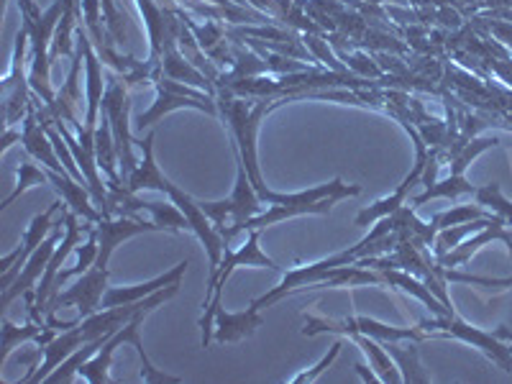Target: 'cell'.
<instances>
[{
    "label": "cell",
    "mask_w": 512,
    "mask_h": 384,
    "mask_svg": "<svg viewBox=\"0 0 512 384\" xmlns=\"http://www.w3.org/2000/svg\"><path fill=\"white\" fill-rule=\"evenodd\" d=\"M397 241H400V233H397L395 216L382 218V221L374 223V228L369 231V236H364V239H361L356 246H351V249L341 251V254H333L331 259H320V262L308 264V267L287 269L285 277H282V282H280V287H274V290L267 292V295L251 300L249 308L262 310V308H267V305L277 303V300H280V297H285L287 292L300 290V287H305V285H318L320 277H323L326 272H331L333 267L359 264L361 259H367L369 254H384V251L395 249Z\"/></svg>",
    "instance_id": "obj_1"
},
{
    "label": "cell",
    "mask_w": 512,
    "mask_h": 384,
    "mask_svg": "<svg viewBox=\"0 0 512 384\" xmlns=\"http://www.w3.org/2000/svg\"><path fill=\"white\" fill-rule=\"evenodd\" d=\"M67 3L70 0H54L47 11H41L34 0H18V8H21V16H24V24L29 29L31 39V72H29V85L34 90V95H39V100H44V105H54L57 95L52 93V80H49V70H52V39L54 31H57L59 18L67 11Z\"/></svg>",
    "instance_id": "obj_2"
},
{
    "label": "cell",
    "mask_w": 512,
    "mask_h": 384,
    "mask_svg": "<svg viewBox=\"0 0 512 384\" xmlns=\"http://www.w3.org/2000/svg\"><path fill=\"white\" fill-rule=\"evenodd\" d=\"M239 267H269V269H280L274 264V259H269L262 249H259V228L249 231V239L246 244L241 246L239 251H233L231 246H223V256L221 262L216 267L210 269V280H208V290H205V300H203V318H200V331H203V338H200V346L208 349L210 338H213V323H216V313L221 308V292L226 287L228 277Z\"/></svg>",
    "instance_id": "obj_3"
},
{
    "label": "cell",
    "mask_w": 512,
    "mask_h": 384,
    "mask_svg": "<svg viewBox=\"0 0 512 384\" xmlns=\"http://www.w3.org/2000/svg\"><path fill=\"white\" fill-rule=\"evenodd\" d=\"M233 157H236L239 169H236V185H233L231 198L210 200V203L198 200L205 216L213 221L216 231L221 233L223 246L231 244V241L236 239L241 231H246V223L262 213V198H259V192L254 190L249 175H246V167H244V162H241V154H239V146H236V141H233Z\"/></svg>",
    "instance_id": "obj_4"
},
{
    "label": "cell",
    "mask_w": 512,
    "mask_h": 384,
    "mask_svg": "<svg viewBox=\"0 0 512 384\" xmlns=\"http://www.w3.org/2000/svg\"><path fill=\"white\" fill-rule=\"evenodd\" d=\"M356 195H361V187L344 185L341 177H336V180L328 182V185L310 187V190L303 192H287V203L269 205L264 213H259V216L251 218V221L246 223V231H254V228L262 231V228L274 226V223L287 221V218L295 216H308V213L326 216V213H331L333 205H336L338 200L356 198Z\"/></svg>",
    "instance_id": "obj_5"
},
{
    "label": "cell",
    "mask_w": 512,
    "mask_h": 384,
    "mask_svg": "<svg viewBox=\"0 0 512 384\" xmlns=\"http://www.w3.org/2000/svg\"><path fill=\"white\" fill-rule=\"evenodd\" d=\"M418 328L428 338H456L461 344L474 346V349L482 351L492 364H497L502 372H512L510 344L500 341L495 333H484L482 328L469 326L466 320H461L459 315H456V310L448 315H436V318L431 320H420Z\"/></svg>",
    "instance_id": "obj_6"
},
{
    "label": "cell",
    "mask_w": 512,
    "mask_h": 384,
    "mask_svg": "<svg viewBox=\"0 0 512 384\" xmlns=\"http://www.w3.org/2000/svg\"><path fill=\"white\" fill-rule=\"evenodd\" d=\"M128 111H131V98H128L126 80H123L118 72H111V75H108V82H105V95L103 103H100V113H105L108 121H111L123 182H128V177L134 175L136 167H139V162L134 159V149H131V144H136V139L134 134H131V126H128Z\"/></svg>",
    "instance_id": "obj_7"
},
{
    "label": "cell",
    "mask_w": 512,
    "mask_h": 384,
    "mask_svg": "<svg viewBox=\"0 0 512 384\" xmlns=\"http://www.w3.org/2000/svg\"><path fill=\"white\" fill-rule=\"evenodd\" d=\"M157 103L149 108L146 113H141L136 118V131H144V128L154 126L162 116L167 113L177 111V108H195V111H205L210 116H218V100L213 95H205L198 93V90L187 88L185 82H177V80H169V77H159L157 80Z\"/></svg>",
    "instance_id": "obj_8"
},
{
    "label": "cell",
    "mask_w": 512,
    "mask_h": 384,
    "mask_svg": "<svg viewBox=\"0 0 512 384\" xmlns=\"http://www.w3.org/2000/svg\"><path fill=\"white\" fill-rule=\"evenodd\" d=\"M108 269L90 267L88 272L82 274L80 282L75 287H70L67 292H57L54 297H49L47 308H44V318L54 315L59 308H70L75 305L80 310V318H88V315L98 313L103 308V295L108 290Z\"/></svg>",
    "instance_id": "obj_9"
},
{
    "label": "cell",
    "mask_w": 512,
    "mask_h": 384,
    "mask_svg": "<svg viewBox=\"0 0 512 384\" xmlns=\"http://www.w3.org/2000/svg\"><path fill=\"white\" fill-rule=\"evenodd\" d=\"M57 210H62V200H57V203L49 205V210L39 213V216L31 221V226L26 228V233H24V239H21V249H16V251H11V254L3 256V262H0V272H3L0 290H8V287L16 282V277L21 274L24 264L29 262V256L34 254V251L44 244V239H47L49 233H52V228H54L52 218Z\"/></svg>",
    "instance_id": "obj_10"
},
{
    "label": "cell",
    "mask_w": 512,
    "mask_h": 384,
    "mask_svg": "<svg viewBox=\"0 0 512 384\" xmlns=\"http://www.w3.org/2000/svg\"><path fill=\"white\" fill-rule=\"evenodd\" d=\"M95 231H98V259H95L93 267L108 269V259H111L113 251L118 249V244H123L131 236H139V233L149 231H162L154 221H144V218H100L95 223Z\"/></svg>",
    "instance_id": "obj_11"
},
{
    "label": "cell",
    "mask_w": 512,
    "mask_h": 384,
    "mask_svg": "<svg viewBox=\"0 0 512 384\" xmlns=\"http://www.w3.org/2000/svg\"><path fill=\"white\" fill-rule=\"evenodd\" d=\"M62 228H64V213H62V221L54 223L52 233H49L47 239H44V244H41L39 249H36L34 254L29 256V262L24 264V269H21V274H18V277H16V282H13V285L8 287V290H3V303H0V305H3V310H6L8 305H11L13 300H16V297L26 295V292H29L31 287H34V282L39 280L41 274H44V269H47L49 259H52L54 251H57L59 239H62Z\"/></svg>",
    "instance_id": "obj_12"
},
{
    "label": "cell",
    "mask_w": 512,
    "mask_h": 384,
    "mask_svg": "<svg viewBox=\"0 0 512 384\" xmlns=\"http://www.w3.org/2000/svg\"><path fill=\"white\" fill-rule=\"evenodd\" d=\"M64 213V231H67V236H64L62 244L57 246V251H54V256L49 259L47 269H44V274H41V282L39 287H36V310H39L41 315H44V308H47L49 303V295H52V285L54 280H57V274L62 272V264L67 262V256L72 254V249H75V244L80 241V231H85V226H82L80 221H77V213H72L70 208L62 210Z\"/></svg>",
    "instance_id": "obj_13"
},
{
    "label": "cell",
    "mask_w": 512,
    "mask_h": 384,
    "mask_svg": "<svg viewBox=\"0 0 512 384\" xmlns=\"http://www.w3.org/2000/svg\"><path fill=\"white\" fill-rule=\"evenodd\" d=\"M489 241H502L512 256V233L507 231L505 218L495 216V221L489 223L487 228H482V231H479L474 239H464L459 246H456V249H451L446 256H443V259H436V262L443 264V267H459V264L469 262V259H472V256L482 249V246H487Z\"/></svg>",
    "instance_id": "obj_14"
},
{
    "label": "cell",
    "mask_w": 512,
    "mask_h": 384,
    "mask_svg": "<svg viewBox=\"0 0 512 384\" xmlns=\"http://www.w3.org/2000/svg\"><path fill=\"white\" fill-rule=\"evenodd\" d=\"M187 267H190V262H180L177 264L172 272H164L162 277H157V280L152 282H144V285H134V287H108L103 295V308H116V305H128V303H139V300H144V297L154 295V292H159L162 287L172 285V282L182 280V274L187 272Z\"/></svg>",
    "instance_id": "obj_15"
},
{
    "label": "cell",
    "mask_w": 512,
    "mask_h": 384,
    "mask_svg": "<svg viewBox=\"0 0 512 384\" xmlns=\"http://www.w3.org/2000/svg\"><path fill=\"white\" fill-rule=\"evenodd\" d=\"M264 326V318L259 310L249 308L244 313H226L218 308L216 313V341L218 344H239L244 338L254 336Z\"/></svg>",
    "instance_id": "obj_16"
},
{
    "label": "cell",
    "mask_w": 512,
    "mask_h": 384,
    "mask_svg": "<svg viewBox=\"0 0 512 384\" xmlns=\"http://www.w3.org/2000/svg\"><path fill=\"white\" fill-rule=\"evenodd\" d=\"M54 331H57V328H52L49 323H36V320L26 323L24 328H18L3 315V354H0V364H6L8 356L13 354V349H16L18 344H24V341H36L39 346H47L52 338H57Z\"/></svg>",
    "instance_id": "obj_17"
},
{
    "label": "cell",
    "mask_w": 512,
    "mask_h": 384,
    "mask_svg": "<svg viewBox=\"0 0 512 384\" xmlns=\"http://www.w3.org/2000/svg\"><path fill=\"white\" fill-rule=\"evenodd\" d=\"M149 313H152V310H141V313H136L134 318L128 320L126 326H123V328H126V344H131L136 351H139L141 379H144V382H157V384H177V382H182L180 377H172V374H167V372H159V369L152 364V359L146 356L144 341H141V326H144V318Z\"/></svg>",
    "instance_id": "obj_18"
},
{
    "label": "cell",
    "mask_w": 512,
    "mask_h": 384,
    "mask_svg": "<svg viewBox=\"0 0 512 384\" xmlns=\"http://www.w3.org/2000/svg\"><path fill=\"white\" fill-rule=\"evenodd\" d=\"M382 346L397 361L402 382H431V374L425 372L423 364H420L418 341H410V346H402V341H390V344Z\"/></svg>",
    "instance_id": "obj_19"
},
{
    "label": "cell",
    "mask_w": 512,
    "mask_h": 384,
    "mask_svg": "<svg viewBox=\"0 0 512 384\" xmlns=\"http://www.w3.org/2000/svg\"><path fill=\"white\" fill-rule=\"evenodd\" d=\"M351 338H354L356 344L364 349V354L369 356V361H372V369H377L379 382H392V384L402 382L400 367H397V364H392V356L387 354V349H384L382 344H377V338L364 336V333H351Z\"/></svg>",
    "instance_id": "obj_20"
},
{
    "label": "cell",
    "mask_w": 512,
    "mask_h": 384,
    "mask_svg": "<svg viewBox=\"0 0 512 384\" xmlns=\"http://www.w3.org/2000/svg\"><path fill=\"white\" fill-rule=\"evenodd\" d=\"M492 221H495V213H492V216H487V218H477V221L441 228V231L436 233V241H433V256H436V259H443L448 251L456 249L461 241L469 239V236H474V233H479L482 228H487Z\"/></svg>",
    "instance_id": "obj_21"
},
{
    "label": "cell",
    "mask_w": 512,
    "mask_h": 384,
    "mask_svg": "<svg viewBox=\"0 0 512 384\" xmlns=\"http://www.w3.org/2000/svg\"><path fill=\"white\" fill-rule=\"evenodd\" d=\"M474 192H477V187L466 180L464 175H451L448 180L433 182V185L425 187V192H420L418 198H413V208H418V205H425L428 200H436V198L459 200L461 195H474Z\"/></svg>",
    "instance_id": "obj_22"
},
{
    "label": "cell",
    "mask_w": 512,
    "mask_h": 384,
    "mask_svg": "<svg viewBox=\"0 0 512 384\" xmlns=\"http://www.w3.org/2000/svg\"><path fill=\"white\" fill-rule=\"evenodd\" d=\"M474 198H477V203L482 205V208H487L489 213H495V216L505 218L507 226H512V203L505 198V195H502L500 185L489 182V185L477 187Z\"/></svg>",
    "instance_id": "obj_23"
},
{
    "label": "cell",
    "mask_w": 512,
    "mask_h": 384,
    "mask_svg": "<svg viewBox=\"0 0 512 384\" xmlns=\"http://www.w3.org/2000/svg\"><path fill=\"white\" fill-rule=\"evenodd\" d=\"M16 175H18L16 190H13L11 195H8V198L3 200V205H0V208H8V205H11L16 198H21V192H26V190H29V187H34V185H47V182H49L47 169L36 167V164L29 162V159H24V162L18 164Z\"/></svg>",
    "instance_id": "obj_24"
},
{
    "label": "cell",
    "mask_w": 512,
    "mask_h": 384,
    "mask_svg": "<svg viewBox=\"0 0 512 384\" xmlns=\"http://www.w3.org/2000/svg\"><path fill=\"white\" fill-rule=\"evenodd\" d=\"M487 216H492V213H487L482 205H456V208L443 210V213L433 216L431 223L436 226V231H441V228L459 226V223H469V221H477V218H487Z\"/></svg>",
    "instance_id": "obj_25"
},
{
    "label": "cell",
    "mask_w": 512,
    "mask_h": 384,
    "mask_svg": "<svg viewBox=\"0 0 512 384\" xmlns=\"http://www.w3.org/2000/svg\"><path fill=\"white\" fill-rule=\"evenodd\" d=\"M144 210H149L159 228H169V231H185L190 228V221L177 205H162V203H144Z\"/></svg>",
    "instance_id": "obj_26"
},
{
    "label": "cell",
    "mask_w": 512,
    "mask_h": 384,
    "mask_svg": "<svg viewBox=\"0 0 512 384\" xmlns=\"http://www.w3.org/2000/svg\"><path fill=\"white\" fill-rule=\"evenodd\" d=\"M100 3H103V18L108 21L105 26L113 34V39L123 44L126 41V16H121V11L116 8V0H100Z\"/></svg>",
    "instance_id": "obj_27"
},
{
    "label": "cell",
    "mask_w": 512,
    "mask_h": 384,
    "mask_svg": "<svg viewBox=\"0 0 512 384\" xmlns=\"http://www.w3.org/2000/svg\"><path fill=\"white\" fill-rule=\"evenodd\" d=\"M341 349H344V338H338L336 344L331 346V351H328V354L323 356V359H320L318 364H315L313 369H308V372H303V374H297V377H292V382H295V384H303V382H315V379H318L320 374L326 372V369L331 367L333 361L338 359V354H341Z\"/></svg>",
    "instance_id": "obj_28"
},
{
    "label": "cell",
    "mask_w": 512,
    "mask_h": 384,
    "mask_svg": "<svg viewBox=\"0 0 512 384\" xmlns=\"http://www.w3.org/2000/svg\"><path fill=\"white\" fill-rule=\"evenodd\" d=\"M21 139H24V134H21V131H16L13 126H8L6 136H3V141H0V154H6L8 149L13 146V141H21Z\"/></svg>",
    "instance_id": "obj_29"
},
{
    "label": "cell",
    "mask_w": 512,
    "mask_h": 384,
    "mask_svg": "<svg viewBox=\"0 0 512 384\" xmlns=\"http://www.w3.org/2000/svg\"><path fill=\"white\" fill-rule=\"evenodd\" d=\"M495 336L500 338V341H505V344H510V349H512V331L507 326H500V328H495Z\"/></svg>",
    "instance_id": "obj_30"
},
{
    "label": "cell",
    "mask_w": 512,
    "mask_h": 384,
    "mask_svg": "<svg viewBox=\"0 0 512 384\" xmlns=\"http://www.w3.org/2000/svg\"><path fill=\"white\" fill-rule=\"evenodd\" d=\"M356 372L361 374V379H367V382H379V377L377 374H372V372H367V367H361V364H356Z\"/></svg>",
    "instance_id": "obj_31"
}]
</instances>
